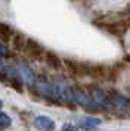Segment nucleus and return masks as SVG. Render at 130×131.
Listing matches in <instances>:
<instances>
[{"mask_svg": "<svg viewBox=\"0 0 130 131\" xmlns=\"http://www.w3.org/2000/svg\"><path fill=\"white\" fill-rule=\"evenodd\" d=\"M12 71L15 72V75H16L24 84H27V85H34L35 83V74L34 71L31 69V66L22 59H16L13 62V65H12Z\"/></svg>", "mask_w": 130, "mask_h": 131, "instance_id": "1", "label": "nucleus"}, {"mask_svg": "<svg viewBox=\"0 0 130 131\" xmlns=\"http://www.w3.org/2000/svg\"><path fill=\"white\" fill-rule=\"evenodd\" d=\"M34 89L35 91L44 97L47 100H53V102H58V91H56V84L49 81L47 78L44 77H39L35 78V83H34Z\"/></svg>", "mask_w": 130, "mask_h": 131, "instance_id": "2", "label": "nucleus"}, {"mask_svg": "<svg viewBox=\"0 0 130 131\" xmlns=\"http://www.w3.org/2000/svg\"><path fill=\"white\" fill-rule=\"evenodd\" d=\"M24 52L27 53L28 58H31V59H34V60L43 59V58H44V53H46L44 47H43L39 41L33 40V38H28V40H27V44H25Z\"/></svg>", "mask_w": 130, "mask_h": 131, "instance_id": "3", "label": "nucleus"}, {"mask_svg": "<svg viewBox=\"0 0 130 131\" xmlns=\"http://www.w3.org/2000/svg\"><path fill=\"white\" fill-rule=\"evenodd\" d=\"M33 125L39 131H55V121L46 115L35 116L34 121H33Z\"/></svg>", "mask_w": 130, "mask_h": 131, "instance_id": "4", "label": "nucleus"}, {"mask_svg": "<svg viewBox=\"0 0 130 131\" xmlns=\"http://www.w3.org/2000/svg\"><path fill=\"white\" fill-rule=\"evenodd\" d=\"M74 103L80 105V106H84V107H92L90 94L86 93V91H83V90L74 89Z\"/></svg>", "mask_w": 130, "mask_h": 131, "instance_id": "5", "label": "nucleus"}, {"mask_svg": "<svg viewBox=\"0 0 130 131\" xmlns=\"http://www.w3.org/2000/svg\"><path fill=\"white\" fill-rule=\"evenodd\" d=\"M16 31L13 30V27L7 22H0V41L7 44L12 40V37Z\"/></svg>", "mask_w": 130, "mask_h": 131, "instance_id": "6", "label": "nucleus"}, {"mask_svg": "<svg viewBox=\"0 0 130 131\" xmlns=\"http://www.w3.org/2000/svg\"><path fill=\"white\" fill-rule=\"evenodd\" d=\"M78 124L83 130L86 131H93L96 127L100 125V119L99 118H93V116H81L78 119Z\"/></svg>", "mask_w": 130, "mask_h": 131, "instance_id": "7", "label": "nucleus"}, {"mask_svg": "<svg viewBox=\"0 0 130 131\" xmlns=\"http://www.w3.org/2000/svg\"><path fill=\"white\" fill-rule=\"evenodd\" d=\"M44 62L47 63V66H50L52 69H61L62 68V60L59 58L56 53H53L50 50H46V53H44Z\"/></svg>", "mask_w": 130, "mask_h": 131, "instance_id": "8", "label": "nucleus"}, {"mask_svg": "<svg viewBox=\"0 0 130 131\" xmlns=\"http://www.w3.org/2000/svg\"><path fill=\"white\" fill-rule=\"evenodd\" d=\"M27 37H25V34H22V32H15L13 34V37H12V47L15 49L16 52H24V49H25V44H27Z\"/></svg>", "mask_w": 130, "mask_h": 131, "instance_id": "9", "label": "nucleus"}, {"mask_svg": "<svg viewBox=\"0 0 130 131\" xmlns=\"http://www.w3.org/2000/svg\"><path fill=\"white\" fill-rule=\"evenodd\" d=\"M12 125V118L5 112H0V128H7Z\"/></svg>", "mask_w": 130, "mask_h": 131, "instance_id": "10", "label": "nucleus"}, {"mask_svg": "<svg viewBox=\"0 0 130 131\" xmlns=\"http://www.w3.org/2000/svg\"><path fill=\"white\" fill-rule=\"evenodd\" d=\"M6 58H9V47L0 41V59H6Z\"/></svg>", "mask_w": 130, "mask_h": 131, "instance_id": "11", "label": "nucleus"}, {"mask_svg": "<svg viewBox=\"0 0 130 131\" xmlns=\"http://www.w3.org/2000/svg\"><path fill=\"white\" fill-rule=\"evenodd\" d=\"M62 131H78V128L74 127L72 124H65L64 127H62Z\"/></svg>", "mask_w": 130, "mask_h": 131, "instance_id": "12", "label": "nucleus"}, {"mask_svg": "<svg viewBox=\"0 0 130 131\" xmlns=\"http://www.w3.org/2000/svg\"><path fill=\"white\" fill-rule=\"evenodd\" d=\"M3 107V102H2V99H0V109Z\"/></svg>", "mask_w": 130, "mask_h": 131, "instance_id": "13", "label": "nucleus"}]
</instances>
